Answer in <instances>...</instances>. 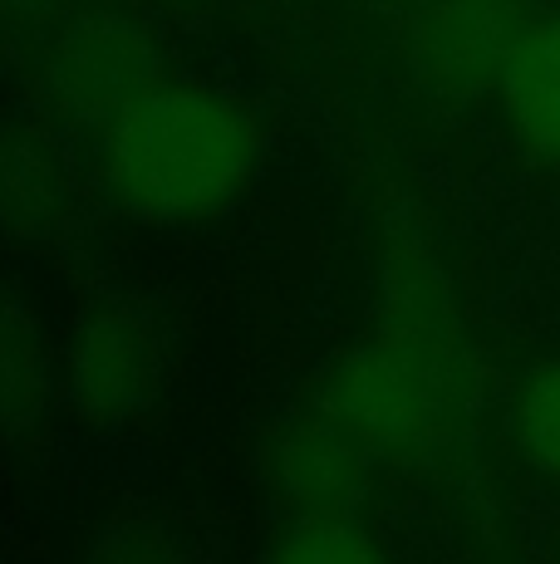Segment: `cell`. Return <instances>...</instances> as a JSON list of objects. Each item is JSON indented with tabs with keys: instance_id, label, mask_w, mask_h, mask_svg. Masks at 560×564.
Wrapping results in <instances>:
<instances>
[{
	"instance_id": "11",
	"label": "cell",
	"mask_w": 560,
	"mask_h": 564,
	"mask_svg": "<svg viewBox=\"0 0 560 564\" xmlns=\"http://www.w3.org/2000/svg\"><path fill=\"white\" fill-rule=\"evenodd\" d=\"M79 564H207V560L172 520L118 511L84 540Z\"/></svg>"
},
{
	"instance_id": "4",
	"label": "cell",
	"mask_w": 560,
	"mask_h": 564,
	"mask_svg": "<svg viewBox=\"0 0 560 564\" xmlns=\"http://www.w3.org/2000/svg\"><path fill=\"white\" fill-rule=\"evenodd\" d=\"M163 84V50L133 15L109 6L64 15L35 64V89L50 118L69 128H104Z\"/></svg>"
},
{
	"instance_id": "13",
	"label": "cell",
	"mask_w": 560,
	"mask_h": 564,
	"mask_svg": "<svg viewBox=\"0 0 560 564\" xmlns=\"http://www.w3.org/2000/svg\"><path fill=\"white\" fill-rule=\"evenodd\" d=\"M64 20V0H0V30H45Z\"/></svg>"
},
{
	"instance_id": "7",
	"label": "cell",
	"mask_w": 560,
	"mask_h": 564,
	"mask_svg": "<svg viewBox=\"0 0 560 564\" xmlns=\"http://www.w3.org/2000/svg\"><path fill=\"white\" fill-rule=\"evenodd\" d=\"M374 447L330 408H310L276 437V486L300 511H354L369 486Z\"/></svg>"
},
{
	"instance_id": "5",
	"label": "cell",
	"mask_w": 560,
	"mask_h": 564,
	"mask_svg": "<svg viewBox=\"0 0 560 564\" xmlns=\"http://www.w3.org/2000/svg\"><path fill=\"white\" fill-rule=\"evenodd\" d=\"M546 0H408L398 50L428 99L467 108L497 99Z\"/></svg>"
},
{
	"instance_id": "6",
	"label": "cell",
	"mask_w": 560,
	"mask_h": 564,
	"mask_svg": "<svg viewBox=\"0 0 560 564\" xmlns=\"http://www.w3.org/2000/svg\"><path fill=\"white\" fill-rule=\"evenodd\" d=\"M79 226V182L60 138L35 118H0V236L60 246Z\"/></svg>"
},
{
	"instance_id": "8",
	"label": "cell",
	"mask_w": 560,
	"mask_h": 564,
	"mask_svg": "<svg viewBox=\"0 0 560 564\" xmlns=\"http://www.w3.org/2000/svg\"><path fill=\"white\" fill-rule=\"evenodd\" d=\"M55 398H64V368L45 324L20 295L0 290V442H35L50 427Z\"/></svg>"
},
{
	"instance_id": "1",
	"label": "cell",
	"mask_w": 560,
	"mask_h": 564,
	"mask_svg": "<svg viewBox=\"0 0 560 564\" xmlns=\"http://www.w3.org/2000/svg\"><path fill=\"white\" fill-rule=\"evenodd\" d=\"M320 408L374 452H443L472 412V354L457 290L423 241H394L379 265V324L320 378Z\"/></svg>"
},
{
	"instance_id": "9",
	"label": "cell",
	"mask_w": 560,
	"mask_h": 564,
	"mask_svg": "<svg viewBox=\"0 0 560 564\" xmlns=\"http://www.w3.org/2000/svg\"><path fill=\"white\" fill-rule=\"evenodd\" d=\"M506 133L526 158L560 167V6H546L497 89Z\"/></svg>"
},
{
	"instance_id": "3",
	"label": "cell",
	"mask_w": 560,
	"mask_h": 564,
	"mask_svg": "<svg viewBox=\"0 0 560 564\" xmlns=\"http://www.w3.org/2000/svg\"><path fill=\"white\" fill-rule=\"evenodd\" d=\"M64 408L89 432H128L148 422L168 388V334L143 300H94L74 319L60 354Z\"/></svg>"
},
{
	"instance_id": "10",
	"label": "cell",
	"mask_w": 560,
	"mask_h": 564,
	"mask_svg": "<svg viewBox=\"0 0 560 564\" xmlns=\"http://www.w3.org/2000/svg\"><path fill=\"white\" fill-rule=\"evenodd\" d=\"M266 564H394L354 511H300Z\"/></svg>"
},
{
	"instance_id": "12",
	"label": "cell",
	"mask_w": 560,
	"mask_h": 564,
	"mask_svg": "<svg viewBox=\"0 0 560 564\" xmlns=\"http://www.w3.org/2000/svg\"><path fill=\"white\" fill-rule=\"evenodd\" d=\"M511 437L536 476L560 486V359L526 368L511 398Z\"/></svg>"
},
{
	"instance_id": "2",
	"label": "cell",
	"mask_w": 560,
	"mask_h": 564,
	"mask_svg": "<svg viewBox=\"0 0 560 564\" xmlns=\"http://www.w3.org/2000/svg\"><path fill=\"white\" fill-rule=\"evenodd\" d=\"M104 187L133 221L187 231L222 221L261 177L251 108L212 84L163 79L104 128Z\"/></svg>"
}]
</instances>
